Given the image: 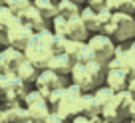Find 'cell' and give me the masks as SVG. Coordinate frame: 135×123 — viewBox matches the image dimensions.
Here are the masks:
<instances>
[{
	"label": "cell",
	"instance_id": "6da1fadb",
	"mask_svg": "<svg viewBox=\"0 0 135 123\" xmlns=\"http://www.w3.org/2000/svg\"><path fill=\"white\" fill-rule=\"evenodd\" d=\"M105 72H107V68L103 64H99V62H91V64H88V66L76 64L74 70H72V73H70V81H72L74 85H78L84 94H91L99 85H103V81H105Z\"/></svg>",
	"mask_w": 135,
	"mask_h": 123
},
{
	"label": "cell",
	"instance_id": "7a4b0ae2",
	"mask_svg": "<svg viewBox=\"0 0 135 123\" xmlns=\"http://www.w3.org/2000/svg\"><path fill=\"white\" fill-rule=\"evenodd\" d=\"M103 34L115 40V44H129L135 40V16L123 12H115L111 22L103 28Z\"/></svg>",
	"mask_w": 135,
	"mask_h": 123
},
{
	"label": "cell",
	"instance_id": "3957f363",
	"mask_svg": "<svg viewBox=\"0 0 135 123\" xmlns=\"http://www.w3.org/2000/svg\"><path fill=\"white\" fill-rule=\"evenodd\" d=\"M131 105H133V95L127 89L125 91H119L101 109V117L109 123H125L127 119H131Z\"/></svg>",
	"mask_w": 135,
	"mask_h": 123
},
{
	"label": "cell",
	"instance_id": "277c9868",
	"mask_svg": "<svg viewBox=\"0 0 135 123\" xmlns=\"http://www.w3.org/2000/svg\"><path fill=\"white\" fill-rule=\"evenodd\" d=\"M88 46L91 48L93 56L99 64H103L107 68L111 60L115 56V50H117V44H115L113 38H109L107 34H93L91 38L88 40Z\"/></svg>",
	"mask_w": 135,
	"mask_h": 123
},
{
	"label": "cell",
	"instance_id": "5b68a950",
	"mask_svg": "<svg viewBox=\"0 0 135 123\" xmlns=\"http://www.w3.org/2000/svg\"><path fill=\"white\" fill-rule=\"evenodd\" d=\"M24 56H26V60H28L30 64L36 66V68L42 72V70H46L48 66H50V60H52V56H54V52H52V46L44 44L42 40H38L34 36L32 42L28 44V48L24 50Z\"/></svg>",
	"mask_w": 135,
	"mask_h": 123
},
{
	"label": "cell",
	"instance_id": "8992f818",
	"mask_svg": "<svg viewBox=\"0 0 135 123\" xmlns=\"http://www.w3.org/2000/svg\"><path fill=\"white\" fill-rule=\"evenodd\" d=\"M70 83H72V81H70V76H60V73L52 72L50 68H46V70H42V72L38 73V80H36L34 85H36L38 91H42L48 97L50 91H54V89H66Z\"/></svg>",
	"mask_w": 135,
	"mask_h": 123
},
{
	"label": "cell",
	"instance_id": "52a82bcc",
	"mask_svg": "<svg viewBox=\"0 0 135 123\" xmlns=\"http://www.w3.org/2000/svg\"><path fill=\"white\" fill-rule=\"evenodd\" d=\"M32 38H34V30L30 28L28 24L20 22V20L8 28V46L16 48V50H20V52H24L26 48H28V44L32 42Z\"/></svg>",
	"mask_w": 135,
	"mask_h": 123
},
{
	"label": "cell",
	"instance_id": "ba28073f",
	"mask_svg": "<svg viewBox=\"0 0 135 123\" xmlns=\"http://www.w3.org/2000/svg\"><path fill=\"white\" fill-rule=\"evenodd\" d=\"M0 56H2V68H4V73H16V70L22 66V62L26 60L24 52L16 50L12 46H6L4 50H0Z\"/></svg>",
	"mask_w": 135,
	"mask_h": 123
},
{
	"label": "cell",
	"instance_id": "9c48e42d",
	"mask_svg": "<svg viewBox=\"0 0 135 123\" xmlns=\"http://www.w3.org/2000/svg\"><path fill=\"white\" fill-rule=\"evenodd\" d=\"M18 18H20V22L28 24L30 28L34 30V34H38V32H44V30H50V22L44 20V18L40 16V12L34 8V4H30V6H28V8H26Z\"/></svg>",
	"mask_w": 135,
	"mask_h": 123
},
{
	"label": "cell",
	"instance_id": "30bf717a",
	"mask_svg": "<svg viewBox=\"0 0 135 123\" xmlns=\"http://www.w3.org/2000/svg\"><path fill=\"white\" fill-rule=\"evenodd\" d=\"M129 73L125 72V70L121 68H115V70H107L105 72V81L103 83L107 85L109 89H113L115 94H119V91H125L127 85H129Z\"/></svg>",
	"mask_w": 135,
	"mask_h": 123
},
{
	"label": "cell",
	"instance_id": "8fae6325",
	"mask_svg": "<svg viewBox=\"0 0 135 123\" xmlns=\"http://www.w3.org/2000/svg\"><path fill=\"white\" fill-rule=\"evenodd\" d=\"M68 38L70 40H78V42H88L91 38L89 30L85 28L84 20L80 16H74V18H68Z\"/></svg>",
	"mask_w": 135,
	"mask_h": 123
},
{
	"label": "cell",
	"instance_id": "7c38bea8",
	"mask_svg": "<svg viewBox=\"0 0 135 123\" xmlns=\"http://www.w3.org/2000/svg\"><path fill=\"white\" fill-rule=\"evenodd\" d=\"M74 66H76V62H74L68 54H54L48 68H50L52 72L60 73V76H70L72 70H74Z\"/></svg>",
	"mask_w": 135,
	"mask_h": 123
},
{
	"label": "cell",
	"instance_id": "4fadbf2b",
	"mask_svg": "<svg viewBox=\"0 0 135 123\" xmlns=\"http://www.w3.org/2000/svg\"><path fill=\"white\" fill-rule=\"evenodd\" d=\"M80 18L84 20L85 28L89 30V34H103V26H101L99 18H97V10L93 8H88V6H81V12H80Z\"/></svg>",
	"mask_w": 135,
	"mask_h": 123
},
{
	"label": "cell",
	"instance_id": "5bb4252c",
	"mask_svg": "<svg viewBox=\"0 0 135 123\" xmlns=\"http://www.w3.org/2000/svg\"><path fill=\"white\" fill-rule=\"evenodd\" d=\"M38 73H40V70L36 68V66H32L28 60H24V62H22V66L16 70V77L26 85V87L36 83V80H38Z\"/></svg>",
	"mask_w": 135,
	"mask_h": 123
},
{
	"label": "cell",
	"instance_id": "9a60e30c",
	"mask_svg": "<svg viewBox=\"0 0 135 123\" xmlns=\"http://www.w3.org/2000/svg\"><path fill=\"white\" fill-rule=\"evenodd\" d=\"M28 109V117L30 121H46L52 113V107L48 105V101H40V103H32V105H26Z\"/></svg>",
	"mask_w": 135,
	"mask_h": 123
},
{
	"label": "cell",
	"instance_id": "2e32d148",
	"mask_svg": "<svg viewBox=\"0 0 135 123\" xmlns=\"http://www.w3.org/2000/svg\"><path fill=\"white\" fill-rule=\"evenodd\" d=\"M80 113L88 115V117H97V115H101V107L97 105V101L93 99L91 94H81V97H80Z\"/></svg>",
	"mask_w": 135,
	"mask_h": 123
},
{
	"label": "cell",
	"instance_id": "e0dca14e",
	"mask_svg": "<svg viewBox=\"0 0 135 123\" xmlns=\"http://www.w3.org/2000/svg\"><path fill=\"white\" fill-rule=\"evenodd\" d=\"M32 4H34V8L40 12V16H42L44 20H48V22H52L58 16V6H56L54 0H34Z\"/></svg>",
	"mask_w": 135,
	"mask_h": 123
},
{
	"label": "cell",
	"instance_id": "ac0fdd59",
	"mask_svg": "<svg viewBox=\"0 0 135 123\" xmlns=\"http://www.w3.org/2000/svg\"><path fill=\"white\" fill-rule=\"evenodd\" d=\"M4 111H6V117H8L10 123H26V121H30L28 109H26L24 103H14V105L6 107Z\"/></svg>",
	"mask_w": 135,
	"mask_h": 123
},
{
	"label": "cell",
	"instance_id": "d6986e66",
	"mask_svg": "<svg viewBox=\"0 0 135 123\" xmlns=\"http://www.w3.org/2000/svg\"><path fill=\"white\" fill-rule=\"evenodd\" d=\"M105 6L111 12H123L135 16V0H105Z\"/></svg>",
	"mask_w": 135,
	"mask_h": 123
},
{
	"label": "cell",
	"instance_id": "ffe728a7",
	"mask_svg": "<svg viewBox=\"0 0 135 123\" xmlns=\"http://www.w3.org/2000/svg\"><path fill=\"white\" fill-rule=\"evenodd\" d=\"M56 6H58V14L64 18L80 16V12H81V6L72 2V0H60V2H56Z\"/></svg>",
	"mask_w": 135,
	"mask_h": 123
},
{
	"label": "cell",
	"instance_id": "44dd1931",
	"mask_svg": "<svg viewBox=\"0 0 135 123\" xmlns=\"http://www.w3.org/2000/svg\"><path fill=\"white\" fill-rule=\"evenodd\" d=\"M91 95H93V99L97 101V105H99L101 109H103V107H105L107 103H109L111 99H113L115 91H113V89H109L105 83H103V85H99V87H97L95 91H91Z\"/></svg>",
	"mask_w": 135,
	"mask_h": 123
},
{
	"label": "cell",
	"instance_id": "7402d4cb",
	"mask_svg": "<svg viewBox=\"0 0 135 123\" xmlns=\"http://www.w3.org/2000/svg\"><path fill=\"white\" fill-rule=\"evenodd\" d=\"M50 30L54 32V36H66L68 38V18H64V16L58 14V16L50 22Z\"/></svg>",
	"mask_w": 135,
	"mask_h": 123
},
{
	"label": "cell",
	"instance_id": "603a6c76",
	"mask_svg": "<svg viewBox=\"0 0 135 123\" xmlns=\"http://www.w3.org/2000/svg\"><path fill=\"white\" fill-rule=\"evenodd\" d=\"M20 20V18L16 16V14L12 12V10L8 8V6H4V8H0V24L6 26V28H10V26H14L16 22Z\"/></svg>",
	"mask_w": 135,
	"mask_h": 123
},
{
	"label": "cell",
	"instance_id": "cb8c5ba5",
	"mask_svg": "<svg viewBox=\"0 0 135 123\" xmlns=\"http://www.w3.org/2000/svg\"><path fill=\"white\" fill-rule=\"evenodd\" d=\"M91 62H97L95 60V56H93V52H91V48L85 44L84 48H81V52L78 54V58H76V64H84V66H88V64H91Z\"/></svg>",
	"mask_w": 135,
	"mask_h": 123
},
{
	"label": "cell",
	"instance_id": "d4e9b609",
	"mask_svg": "<svg viewBox=\"0 0 135 123\" xmlns=\"http://www.w3.org/2000/svg\"><path fill=\"white\" fill-rule=\"evenodd\" d=\"M88 42H78V40H70L68 38V48H66V54L70 56V58L76 62V58H78V54L81 52V48L85 46Z\"/></svg>",
	"mask_w": 135,
	"mask_h": 123
},
{
	"label": "cell",
	"instance_id": "484cf974",
	"mask_svg": "<svg viewBox=\"0 0 135 123\" xmlns=\"http://www.w3.org/2000/svg\"><path fill=\"white\" fill-rule=\"evenodd\" d=\"M30 4H32L30 0H6V6H8V8L16 14V16H20V14L24 12Z\"/></svg>",
	"mask_w": 135,
	"mask_h": 123
},
{
	"label": "cell",
	"instance_id": "4316f807",
	"mask_svg": "<svg viewBox=\"0 0 135 123\" xmlns=\"http://www.w3.org/2000/svg\"><path fill=\"white\" fill-rule=\"evenodd\" d=\"M64 99V89H54V91H50L48 94V97H46V101H48V105L52 107V111L56 109V107L60 105V101Z\"/></svg>",
	"mask_w": 135,
	"mask_h": 123
},
{
	"label": "cell",
	"instance_id": "83f0119b",
	"mask_svg": "<svg viewBox=\"0 0 135 123\" xmlns=\"http://www.w3.org/2000/svg\"><path fill=\"white\" fill-rule=\"evenodd\" d=\"M66 48H68V38L66 36H54L52 52H54V54H66Z\"/></svg>",
	"mask_w": 135,
	"mask_h": 123
},
{
	"label": "cell",
	"instance_id": "f1b7e54d",
	"mask_svg": "<svg viewBox=\"0 0 135 123\" xmlns=\"http://www.w3.org/2000/svg\"><path fill=\"white\" fill-rule=\"evenodd\" d=\"M111 16H113V12H111L107 6H103L101 10H97V18H99V22H101V26H103V28L111 22Z\"/></svg>",
	"mask_w": 135,
	"mask_h": 123
},
{
	"label": "cell",
	"instance_id": "f546056e",
	"mask_svg": "<svg viewBox=\"0 0 135 123\" xmlns=\"http://www.w3.org/2000/svg\"><path fill=\"white\" fill-rule=\"evenodd\" d=\"M8 46V28L0 24V50H4Z\"/></svg>",
	"mask_w": 135,
	"mask_h": 123
},
{
	"label": "cell",
	"instance_id": "4dcf8cb0",
	"mask_svg": "<svg viewBox=\"0 0 135 123\" xmlns=\"http://www.w3.org/2000/svg\"><path fill=\"white\" fill-rule=\"evenodd\" d=\"M85 6H88V8H93V10H101L105 6V0H85Z\"/></svg>",
	"mask_w": 135,
	"mask_h": 123
},
{
	"label": "cell",
	"instance_id": "1f68e13d",
	"mask_svg": "<svg viewBox=\"0 0 135 123\" xmlns=\"http://www.w3.org/2000/svg\"><path fill=\"white\" fill-rule=\"evenodd\" d=\"M44 123H70V121H66V119H64V117H60V115L56 113V111H52V113H50V117H48Z\"/></svg>",
	"mask_w": 135,
	"mask_h": 123
},
{
	"label": "cell",
	"instance_id": "d6a6232c",
	"mask_svg": "<svg viewBox=\"0 0 135 123\" xmlns=\"http://www.w3.org/2000/svg\"><path fill=\"white\" fill-rule=\"evenodd\" d=\"M70 123H93V119L88 117V115H76Z\"/></svg>",
	"mask_w": 135,
	"mask_h": 123
},
{
	"label": "cell",
	"instance_id": "836d02e7",
	"mask_svg": "<svg viewBox=\"0 0 135 123\" xmlns=\"http://www.w3.org/2000/svg\"><path fill=\"white\" fill-rule=\"evenodd\" d=\"M127 91H129V94L133 95V99H135V77H131V80H129V85H127Z\"/></svg>",
	"mask_w": 135,
	"mask_h": 123
},
{
	"label": "cell",
	"instance_id": "e575fe53",
	"mask_svg": "<svg viewBox=\"0 0 135 123\" xmlns=\"http://www.w3.org/2000/svg\"><path fill=\"white\" fill-rule=\"evenodd\" d=\"M0 123H10V121H8V117H6V111H4V109L0 111Z\"/></svg>",
	"mask_w": 135,
	"mask_h": 123
},
{
	"label": "cell",
	"instance_id": "d590c367",
	"mask_svg": "<svg viewBox=\"0 0 135 123\" xmlns=\"http://www.w3.org/2000/svg\"><path fill=\"white\" fill-rule=\"evenodd\" d=\"M131 121H135V99H133V105H131Z\"/></svg>",
	"mask_w": 135,
	"mask_h": 123
},
{
	"label": "cell",
	"instance_id": "8d00e7d4",
	"mask_svg": "<svg viewBox=\"0 0 135 123\" xmlns=\"http://www.w3.org/2000/svg\"><path fill=\"white\" fill-rule=\"evenodd\" d=\"M72 2H76V4H80V6H85V0H72Z\"/></svg>",
	"mask_w": 135,
	"mask_h": 123
},
{
	"label": "cell",
	"instance_id": "74e56055",
	"mask_svg": "<svg viewBox=\"0 0 135 123\" xmlns=\"http://www.w3.org/2000/svg\"><path fill=\"white\" fill-rule=\"evenodd\" d=\"M6 6V0H0V8H4Z\"/></svg>",
	"mask_w": 135,
	"mask_h": 123
},
{
	"label": "cell",
	"instance_id": "f35d334b",
	"mask_svg": "<svg viewBox=\"0 0 135 123\" xmlns=\"http://www.w3.org/2000/svg\"><path fill=\"white\" fill-rule=\"evenodd\" d=\"M0 72H4V68H2V56H0Z\"/></svg>",
	"mask_w": 135,
	"mask_h": 123
},
{
	"label": "cell",
	"instance_id": "ab89813d",
	"mask_svg": "<svg viewBox=\"0 0 135 123\" xmlns=\"http://www.w3.org/2000/svg\"><path fill=\"white\" fill-rule=\"evenodd\" d=\"M103 123H109V121H105V119H103Z\"/></svg>",
	"mask_w": 135,
	"mask_h": 123
},
{
	"label": "cell",
	"instance_id": "60d3db41",
	"mask_svg": "<svg viewBox=\"0 0 135 123\" xmlns=\"http://www.w3.org/2000/svg\"><path fill=\"white\" fill-rule=\"evenodd\" d=\"M34 123H36V121H34ZM38 123H44V121H38Z\"/></svg>",
	"mask_w": 135,
	"mask_h": 123
},
{
	"label": "cell",
	"instance_id": "b9f144b4",
	"mask_svg": "<svg viewBox=\"0 0 135 123\" xmlns=\"http://www.w3.org/2000/svg\"><path fill=\"white\" fill-rule=\"evenodd\" d=\"M129 123H135V121H131V119H129Z\"/></svg>",
	"mask_w": 135,
	"mask_h": 123
},
{
	"label": "cell",
	"instance_id": "7bdbcfd3",
	"mask_svg": "<svg viewBox=\"0 0 135 123\" xmlns=\"http://www.w3.org/2000/svg\"><path fill=\"white\" fill-rule=\"evenodd\" d=\"M26 123H34V121H26Z\"/></svg>",
	"mask_w": 135,
	"mask_h": 123
},
{
	"label": "cell",
	"instance_id": "ee69618b",
	"mask_svg": "<svg viewBox=\"0 0 135 123\" xmlns=\"http://www.w3.org/2000/svg\"><path fill=\"white\" fill-rule=\"evenodd\" d=\"M54 2H60V0H54Z\"/></svg>",
	"mask_w": 135,
	"mask_h": 123
},
{
	"label": "cell",
	"instance_id": "f6af8a7d",
	"mask_svg": "<svg viewBox=\"0 0 135 123\" xmlns=\"http://www.w3.org/2000/svg\"><path fill=\"white\" fill-rule=\"evenodd\" d=\"M30 2H34V0H30Z\"/></svg>",
	"mask_w": 135,
	"mask_h": 123
},
{
	"label": "cell",
	"instance_id": "bcb514c9",
	"mask_svg": "<svg viewBox=\"0 0 135 123\" xmlns=\"http://www.w3.org/2000/svg\"><path fill=\"white\" fill-rule=\"evenodd\" d=\"M0 111H2V107H0Z\"/></svg>",
	"mask_w": 135,
	"mask_h": 123
}]
</instances>
